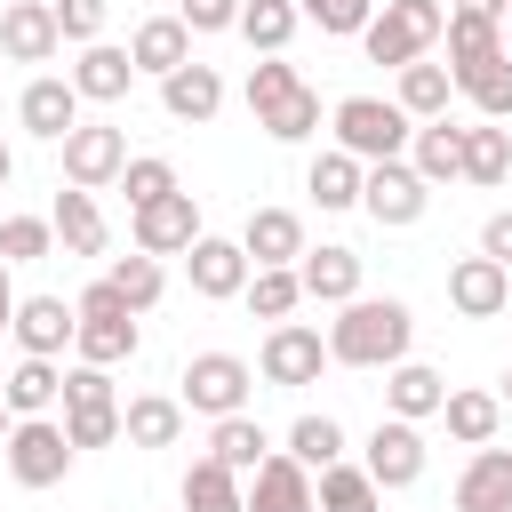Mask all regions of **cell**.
I'll use <instances>...</instances> for the list:
<instances>
[{"instance_id": "cell-33", "label": "cell", "mask_w": 512, "mask_h": 512, "mask_svg": "<svg viewBox=\"0 0 512 512\" xmlns=\"http://www.w3.org/2000/svg\"><path fill=\"white\" fill-rule=\"evenodd\" d=\"M296 24H304V8H296V0H240V24H232V32H240L256 56H288Z\"/></svg>"}, {"instance_id": "cell-1", "label": "cell", "mask_w": 512, "mask_h": 512, "mask_svg": "<svg viewBox=\"0 0 512 512\" xmlns=\"http://www.w3.org/2000/svg\"><path fill=\"white\" fill-rule=\"evenodd\" d=\"M408 344H416V312L400 296H352L328 320V360L336 368H392V360H408Z\"/></svg>"}, {"instance_id": "cell-38", "label": "cell", "mask_w": 512, "mask_h": 512, "mask_svg": "<svg viewBox=\"0 0 512 512\" xmlns=\"http://www.w3.org/2000/svg\"><path fill=\"white\" fill-rule=\"evenodd\" d=\"M448 72H472V64H488V56H504V24L496 16H464V8H448Z\"/></svg>"}, {"instance_id": "cell-29", "label": "cell", "mask_w": 512, "mask_h": 512, "mask_svg": "<svg viewBox=\"0 0 512 512\" xmlns=\"http://www.w3.org/2000/svg\"><path fill=\"white\" fill-rule=\"evenodd\" d=\"M176 496H184V512H248V480L232 464H216V456H192Z\"/></svg>"}, {"instance_id": "cell-50", "label": "cell", "mask_w": 512, "mask_h": 512, "mask_svg": "<svg viewBox=\"0 0 512 512\" xmlns=\"http://www.w3.org/2000/svg\"><path fill=\"white\" fill-rule=\"evenodd\" d=\"M480 256H496V264L512 272V208H496V216L480 224Z\"/></svg>"}, {"instance_id": "cell-55", "label": "cell", "mask_w": 512, "mask_h": 512, "mask_svg": "<svg viewBox=\"0 0 512 512\" xmlns=\"http://www.w3.org/2000/svg\"><path fill=\"white\" fill-rule=\"evenodd\" d=\"M504 408H512V368H504Z\"/></svg>"}, {"instance_id": "cell-52", "label": "cell", "mask_w": 512, "mask_h": 512, "mask_svg": "<svg viewBox=\"0 0 512 512\" xmlns=\"http://www.w3.org/2000/svg\"><path fill=\"white\" fill-rule=\"evenodd\" d=\"M448 8H464V16H496V24L512 16V0H448Z\"/></svg>"}, {"instance_id": "cell-32", "label": "cell", "mask_w": 512, "mask_h": 512, "mask_svg": "<svg viewBox=\"0 0 512 512\" xmlns=\"http://www.w3.org/2000/svg\"><path fill=\"white\" fill-rule=\"evenodd\" d=\"M360 176H368V160H352L344 144H328V152H312L304 192H312L320 208H360Z\"/></svg>"}, {"instance_id": "cell-9", "label": "cell", "mask_w": 512, "mask_h": 512, "mask_svg": "<svg viewBox=\"0 0 512 512\" xmlns=\"http://www.w3.org/2000/svg\"><path fill=\"white\" fill-rule=\"evenodd\" d=\"M320 368H328V336L320 328H304V320H272L264 328V344H256V376L264 384H320Z\"/></svg>"}, {"instance_id": "cell-56", "label": "cell", "mask_w": 512, "mask_h": 512, "mask_svg": "<svg viewBox=\"0 0 512 512\" xmlns=\"http://www.w3.org/2000/svg\"><path fill=\"white\" fill-rule=\"evenodd\" d=\"M0 144H8V136H0Z\"/></svg>"}, {"instance_id": "cell-39", "label": "cell", "mask_w": 512, "mask_h": 512, "mask_svg": "<svg viewBox=\"0 0 512 512\" xmlns=\"http://www.w3.org/2000/svg\"><path fill=\"white\" fill-rule=\"evenodd\" d=\"M240 304H248L256 320H296V304H304V272H296V264H256Z\"/></svg>"}, {"instance_id": "cell-21", "label": "cell", "mask_w": 512, "mask_h": 512, "mask_svg": "<svg viewBox=\"0 0 512 512\" xmlns=\"http://www.w3.org/2000/svg\"><path fill=\"white\" fill-rule=\"evenodd\" d=\"M456 512H512V448H472L456 472Z\"/></svg>"}, {"instance_id": "cell-58", "label": "cell", "mask_w": 512, "mask_h": 512, "mask_svg": "<svg viewBox=\"0 0 512 512\" xmlns=\"http://www.w3.org/2000/svg\"><path fill=\"white\" fill-rule=\"evenodd\" d=\"M0 64H8V56H0Z\"/></svg>"}, {"instance_id": "cell-47", "label": "cell", "mask_w": 512, "mask_h": 512, "mask_svg": "<svg viewBox=\"0 0 512 512\" xmlns=\"http://www.w3.org/2000/svg\"><path fill=\"white\" fill-rule=\"evenodd\" d=\"M296 8H304V24H320V32H336V40H360L368 16H376V0H296Z\"/></svg>"}, {"instance_id": "cell-25", "label": "cell", "mask_w": 512, "mask_h": 512, "mask_svg": "<svg viewBox=\"0 0 512 512\" xmlns=\"http://www.w3.org/2000/svg\"><path fill=\"white\" fill-rule=\"evenodd\" d=\"M440 400H448V376L440 368H424V360H392L384 368V416L424 424V416H440Z\"/></svg>"}, {"instance_id": "cell-34", "label": "cell", "mask_w": 512, "mask_h": 512, "mask_svg": "<svg viewBox=\"0 0 512 512\" xmlns=\"http://www.w3.org/2000/svg\"><path fill=\"white\" fill-rule=\"evenodd\" d=\"M504 176H512V128H504V120H472V128H464V184L488 192V184H504Z\"/></svg>"}, {"instance_id": "cell-7", "label": "cell", "mask_w": 512, "mask_h": 512, "mask_svg": "<svg viewBox=\"0 0 512 512\" xmlns=\"http://www.w3.org/2000/svg\"><path fill=\"white\" fill-rule=\"evenodd\" d=\"M64 432H72V448H112V440H120V392H112V368H96V360L64 368Z\"/></svg>"}, {"instance_id": "cell-2", "label": "cell", "mask_w": 512, "mask_h": 512, "mask_svg": "<svg viewBox=\"0 0 512 512\" xmlns=\"http://www.w3.org/2000/svg\"><path fill=\"white\" fill-rule=\"evenodd\" d=\"M72 312H80V336H72V352H80V360H96V368L136 360L144 328H136V312H128V296H120L112 280H88V288L72 296Z\"/></svg>"}, {"instance_id": "cell-13", "label": "cell", "mask_w": 512, "mask_h": 512, "mask_svg": "<svg viewBox=\"0 0 512 512\" xmlns=\"http://www.w3.org/2000/svg\"><path fill=\"white\" fill-rule=\"evenodd\" d=\"M184 272H192V296L200 304H232V296H248V248L240 240H216V232H200L192 248H184Z\"/></svg>"}, {"instance_id": "cell-6", "label": "cell", "mask_w": 512, "mask_h": 512, "mask_svg": "<svg viewBox=\"0 0 512 512\" xmlns=\"http://www.w3.org/2000/svg\"><path fill=\"white\" fill-rule=\"evenodd\" d=\"M248 392H256V368L240 360V352H192L184 360V376H176V400L192 408V416H240L248 408Z\"/></svg>"}, {"instance_id": "cell-49", "label": "cell", "mask_w": 512, "mask_h": 512, "mask_svg": "<svg viewBox=\"0 0 512 512\" xmlns=\"http://www.w3.org/2000/svg\"><path fill=\"white\" fill-rule=\"evenodd\" d=\"M176 16H184L192 40H200V32H232V24H240V0H176Z\"/></svg>"}, {"instance_id": "cell-28", "label": "cell", "mask_w": 512, "mask_h": 512, "mask_svg": "<svg viewBox=\"0 0 512 512\" xmlns=\"http://www.w3.org/2000/svg\"><path fill=\"white\" fill-rule=\"evenodd\" d=\"M240 248H248V264H296L304 256V216L296 208H248Z\"/></svg>"}, {"instance_id": "cell-22", "label": "cell", "mask_w": 512, "mask_h": 512, "mask_svg": "<svg viewBox=\"0 0 512 512\" xmlns=\"http://www.w3.org/2000/svg\"><path fill=\"white\" fill-rule=\"evenodd\" d=\"M296 272H304V296H312V304H352V296H360V248H344V240L304 248Z\"/></svg>"}, {"instance_id": "cell-11", "label": "cell", "mask_w": 512, "mask_h": 512, "mask_svg": "<svg viewBox=\"0 0 512 512\" xmlns=\"http://www.w3.org/2000/svg\"><path fill=\"white\" fill-rule=\"evenodd\" d=\"M56 152H64V184H80V192L120 184V168H128V136H120L112 120H80Z\"/></svg>"}, {"instance_id": "cell-16", "label": "cell", "mask_w": 512, "mask_h": 512, "mask_svg": "<svg viewBox=\"0 0 512 512\" xmlns=\"http://www.w3.org/2000/svg\"><path fill=\"white\" fill-rule=\"evenodd\" d=\"M160 112H168V120H184V128H208V120L224 112V72H216V64H200V56H192V64H176V72L160 80Z\"/></svg>"}, {"instance_id": "cell-31", "label": "cell", "mask_w": 512, "mask_h": 512, "mask_svg": "<svg viewBox=\"0 0 512 512\" xmlns=\"http://www.w3.org/2000/svg\"><path fill=\"white\" fill-rule=\"evenodd\" d=\"M400 112L408 120H448V96H456V72L448 64H432V56H416V64H400Z\"/></svg>"}, {"instance_id": "cell-18", "label": "cell", "mask_w": 512, "mask_h": 512, "mask_svg": "<svg viewBox=\"0 0 512 512\" xmlns=\"http://www.w3.org/2000/svg\"><path fill=\"white\" fill-rule=\"evenodd\" d=\"M248 512H320V496H312V472H304L288 448H272V456L248 472Z\"/></svg>"}, {"instance_id": "cell-54", "label": "cell", "mask_w": 512, "mask_h": 512, "mask_svg": "<svg viewBox=\"0 0 512 512\" xmlns=\"http://www.w3.org/2000/svg\"><path fill=\"white\" fill-rule=\"evenodd\" d=\"M8 424H16V416H8V400H0V440H8Z\"/></svg>"}, {"instance_id": "cell-10", "label": "cell", "mask_w": 512, "mask_h": 512, "mask_svg": "<svg viewBox=\"0 0 512 512\" xmlns=\"http://www.w3.org/2000/svg\"><path fill=\"white\" fill-rule=\"evenodd\" d=\"M424 424H408V416H376V432H368V448H360V464L376 472V488L384 496H400V488H416L424 480Z\"/></svg>"}, {"instance_id": "cell-36", "label": "cell", "mask_w": 512, "mask_h": 512, "mask_svg": "<svg viewBox=\"0 0 512 512\" xmlns=\"http://www.w3.org/2000/svg\"><path fill=\"white\" fill-rule=\"evenodd\" d=\"M208 456H216V464H232V472L248 480V472L272 456V440H264V424L240 408V416H216V424H208Z\"/></svg>"}, {"instance_id": "cell-53", "label": "cell", "mask_w": 512, "mask_h": 512, "mask_svg": "<svg viewBox=\"0 0 512 512\" xmlns=\"http://www.w3.org/2000/svg\"><path fill=\"white\" fill-rule=\"evenodd\" d=\"M8 176H16V152H8V144H0V192H8Z\"/></svg>"}, {"instance_id": "cell-48", "label": "cell", "mask_w": 512, "mask_h": 512, "mask_svg": "<svg viewBox=\"0 0 512 512\" xmlns=\"http://www.w3.org/2000/svg\"><path fill=\"white\" fill-rule=\"evenodd\" d=\"M48 8H56V32H64L72 48L104 40V8H112V0H48Z\"/></svg>"}, {"instance_id": "cell-17", "label": "cell", "mask_w": 512, "mask_h": 512, "mask_svg": "<svg viewBox=\"0 0 512 512\" xmlns=\"http://www.w3.org/2000/svg\"><path fill=\"white\" fill-rule=\"evenodd\" d=\"M64 48V32H56V8L48 0H8L0 8V56L8 64H48Z\"/></svg>"}, {"instance_id": "cell-42", "label": "cell", "mask_w": 512, "mask_h": 512, "mask_svg": "<svg viewBox=\"0 0 512 512\" xmlns=\"http://www.w3.org/2000/svg\"><path fill=\"white\" fill-rule=\"evenodd\" d=\"M120 296H128V312H152L160 296H168V272H160V256H144V248H128V256H112V272H104Z\"/></svg>"}, {"instance_id": "cell-35", "label": "cell", "mask_w": 512, "mask_h": 512, "mask_svg": "<svg viewBox=\"0 0 512 512\" xmlns=\"http://www.w3.org/2000/svg\"><path fill=\"white\" fill-rule=\"evenodd\" d=\"M440 424H448V440L488 448L496 424H504V392H448V400H440Z\"/></svg>"}, {"instance_id": "cell-37", "label": "cell", "mask_w": 512, "mask_h": 512, "mask_svg": "<svg viewBox=\"0 0 512 512\" xmlns=\"http://www.w3.org/2000/svg\"><path fill=\"white\" fill-rule=\"evenodd\" d=\"M312 496H320V512H384V488H376L368 464H328V472H312Z\"/></svg>"}, {"instance_id": "cell-27", "label": "cell", "mask_w": 512, "mask_h": 512, "mask_svg": "<svg viewBox=\"0 0 512 512\" xmlns=\"http://www.w3.org/2000/svg\"><path fill=\"white\" fill-rule=\"evenodd\" d=\"M128 56H136V72L168 80L176 64H192V24H184V16H144V24L128 32Z\"/></svg>"}, {"instance_id": "cell-24", "label": "cell", "mask_w": 512, "mask_h": 512, "mask_svg": "<svg viewBox=\"0 0 512 512\" xmlns=\"http://www.w3.org/2000/svg\"><path fill=\"white\" fill-rule=\"evenodd\" d=\"M0 400H8V416H48V408H64V360L24 352V360L0 376Z\"/></svg>"}, {"instance_id": "cell-19", "label": "cell", "mask_w": 512, "mask_h": 512, "mask_svg": "<svg viewBox=\"0 0 512 512\" xmlns=\"http://www.w3.org/2000/svg\"><path fill=\"white\" fill-rule=\"evenodd\" d=\"M48 224H56V248H64V256H104V248H112V224H104L96 192H80V184H56Z\"/></svg>"}, {"instance_id": "cell-46", "label": "cell", "mask_w": 512, "mask_h": 512, "mask_svg": "<svg viewBox=\"0 0 512 512\" xmlns=\"http://www.w3.org/2000/svg\"><path fill=\"white\" fill-rule=\"evenodd\" d=\"M48 248H56V224H48V216H8V224H0V256H8V264H40Z\"/></svg>"}, {"instance_id": "cell-41", "label": "cell", "mask_w": 512, "mask_h": 512, "mask_svg": "<svg viewBox=\"0 0 512 512\" xmlns=\"http://www.w3.org/2000/svg\"><path fill=\"white\" fill-rule=\"evenodd\" d=\"M288 456H296L304 472H328V464H344V424H336V416H320V408H304V416L288 424Z\"/></svg>"}, {"instance_id": "cell-40", "label": "cell", "mask_w": 512, "mask_h": 512, "mask_svg": "<svg viewBox=\"0 0 512 512\" xmlns=\"http://www.w3.org/2000/svg\"><path fill=\"white\" fill-rule=\"evenodd\" d=\"M456 96H464L480 120H512V48L488 56V64H472V72H456Z\"/></svg>"}, {"instance_id": "cell-23", "label": "cell", "mask_w": 512, "mask_h": 512, "mask_svg": "<svg viewBox=\"0 0 512 512\" xmlns=\"http://www.w3.org/2000/svg\"><path fill=\"white\" fill-rule=\"evenodd\" d=\"M72 88H80V104H120L136 88V56L112 48V40H88L80 64H72Z\"/></svg>"}, {"instance_id": "cell-30", "label": "cell", "mask_w": 512, "mask_h": 512, "mask_svg": "<svg viewBox=\"0 0 512 512\" xmlns=\"http://www.w3.org/2000/svg\"><path fill=\"white\" fill-rule=\"evenodd\" d=\"M408 160H416L424 184H464V128H448V120H416Z\"/></svg>"}, {"instance_id": "cell-26", "label": "cell", "mask_w": 512, "mask_h": 512, "mask_svg": "<svg viewBox=\"0 0 512 512\" xmlns=\"http://www.w3.org/2000/svg\"><path fill=\"white\" fill-rule=\"evenodd\" d=\"M184 416H192V408H184L176 392H136V400L120 408V440H128V448H176V440H184Z\"/></svg>"}, {"instance_id": "cell-20", "label": "cell", "mask_w": 512, "mask_h": 512, "mask_svg": "<svg viewBox=\"0 0 512 512\" xmlns=\"http://www.w3.org/2000/svg\"><path fill=\"white\" fill-rule=\"evenodd\" d=\"M16 352H40V360H64V344L80 336V312L64 304V296H24L16 304Z\"/></svg>"}, {"instance_id": "cell-15", "label": "cell", "mask_w": 512, "mask_h": 512, "mask_svg": "<svg viewBox=\"0 0 512 512\" xmlns=\"http://www.w3.org/2000/svg\"><path fill=\"white\" fill-rule=\"evenodd\" d=\"M448 304L464 320H496V312H512V272L496 256H456L448 264Z\"/></svg>"}, {"instance_id": "cell-4", "label": "cell", "mask_w": 512, "mask_h": 512, "mask_svg": "<svg viewBox=\"0 0 512 512\" xmlns=\"http://www.w3.org/2000/svg\"><path fill=\"white\" fill-rule=\"evenodd\" d=\"M328 128H336V144H344L352 160H400L408 136H416V120L400 112V96H344V104L328 112Z\"/></svg>"}, {"instance_id": "cell-14", "label": "cell", "mask_w": 512, "mask_h": 512, "mask_svg": "<svg viewBox=\"0 0 512 512\" xmlns=\"http://www.w3.org/2000/svg\"><path fill=\"white\" fill-rule=\"evenodd\" d=\"M16 128L40 136V144H64V136L80 128V88H72V72H64V80H56V72L24 80V96H16Z\"/></svg>"}, {"instance_id": "cell-5", "label": "cell", "mask_w": 512, "mask_h": 512, "mask_svg": "<svg viewBox=\"0 0 512 512\" xmlns=\"http://www.w3.org/2000/svg\"><path fill=\"white\" fill-rule=\"evenodd\" d=\"M0 456H8V480H16V488H56L80 448H72L64 416H16L8 440H0Z\"/></svg>"}, {"instance_id": "cell-12", "label": "cell", "mask_w": 512, "mask_h": 512, "mask_svg": "<svg viewBox=\"0 0 512 512\" xmlns=\"http://www.w3.org/2000/svg\"><path fill=\"white\" fill-rule=\"evenodd\" d=\"M200 240V200L176 184L168 200H152V208H128V248H144V256H184Z\"/></svg>"}, {"instance_id": "cell-57", "label": "cell", "mask_w": 512, "mask_h": 512, "mask_svg": "<svg viewBox=\"0 0 512 512\" xmlns=\"http://www.w3.org/2000/svg\"><path fill=\"white\" fill-rule=\"evenodd\" d=\"M504 24H512V16H504Z\"/></svg>"}, {"instance_id": "cell-8", "label": "cell", "mask_w": 512, "mask_h": 512, "mask_svg": "<svg viewBox=\"0 0 512 512\" xmlns=\"http://www.w3.org/2000/svg\"><path fill=\"white\" fill-rule=\"evenodd\" d=\"M360 208H368V224L408 232V224H424L432 184L416 176V160H408V152H400V160H368V176H360Z\"/></svg>"}, {"instance_id": "cell-51", "label": "cell", "mask_w": 512, "mask_h": 512, "mask_svg": "<svg viewBox=\"0 0 512 512\" xmlns=\"http://www.w3.org/2000/svg\"><path fill=\"white\" fill-rule=\"evenodd\" d=\"M16 304H24V296H16V280H8V256H0V336L16 328Z\"/></svg>"}, {"instance_id": "cell-45", "label": "cell", "mask_w": 512, "mask_h": 512, "mask_svg": "<svg viewBox=\"0 0 512 512\" xmlns=\"http://www.w3.org/2000/svg\"><path fill=\"white\" fill-rule=\"evenodd\" d=\"M120 192H128V208H152V200H168V192H176V168H168L160 152H144V160H128V168H120Z\"/></svg>"}, {"instance_id": "cell-3", "label": "cell", "mask_w": 512, "mask_h": 512, "mask_svg": "<svg viewBox=\"0 0 512 512\" xmlns=\"http://www.w3.org/2000/svg\"><path fill=\"white\" fill-rule=\"evenodd\" d=\"M440 32H448V8H440V0H384V8L368 16L360 48H368V64H392V72H400V64L432 56Z\"/></svg>"}, {"instance_id": "cell-43", "label": "cell", "mask_w": 512, "mask_h": 512, "mask_svg": "<svg viewBox=\"0 0 512 512\" xmlns=\"http://www.w3.org/2000/svg\"><path fill=\"white\" fill-rule=\"evenodd\" d=\"M296 88H304V72H296L288 56H264V64H248V88H240V96H248V112H256V120H272Z\"/></svg>"}, {"instance_id": "cell-44", "label": "cell", "mask_w": 512, "mask_h": 512, "mask_svg": "<svg viewBox=\"0 0 512 512\" xmlns=\"http://www.w3.org/2000/svg\"><path fill=\"white\" fill-rule=\"evenodd\" d=\"M256 128H264L272 144H304V136H320V88L304 80V88H296V96H288L272 120H256Z\"/></svg>"}]
</instances>
